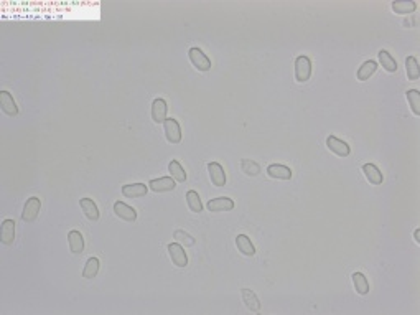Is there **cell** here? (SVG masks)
<instances>
[{
  "mask_svg": "<svg viewBox=\"0 0 420 315\" xmlns=\"http://www.w3.org/2000/svg\"><path fill=\"white\" fill-rule=\"evenodd\" d=\"M163 129H165V137L170 144H180L181 142V129L180 124L175 121V119H166L163 122Z\"/></svg>",
  "mask_w": 420,
  "mask_h": 315,
  "instance_id": "cell-5",
  "label": "cell"
},
{
  "mask_svg": "<svg viewBox=\"0 0 420 315\" xmlns=\"http://www.w3.org/2000/svg\"><path fill=\"white\" fill-rule=\"evenodd\" d=\"M312 76V61L308 57L302 55L295 60V80L298 83H306Z\"/></svg>",
  "mask_w": 420,
  "mask_h": 315,
  "instance_id": "cell-1",
  "label": "cell"
},
{
  "mask_svg": "<svg viewBox=\"0 0 420 315\" xmlns=\"http://www.w3.org/2000/svg\"><path fill=\"white\" fill-rule=\"evenodd\" d=\"M0 108H2V111L7 116L10 117L18 116V106L9 91H0Z\"/></svg>",
  "mask_w": 420,
  "mask_h": 315,
  "instance_id": "cell-6",
  "label": "cell"
},
{
  "mask_svg": "<svg viewBox=\"0 0 420 315\" xmlns=\"http://www.w3.org/2000/svg\"><path fill=\"white\" fill-rule=\"evenodd\" d=\"M168 172H170L172 178L175 181H180V183H183L186 180V172L183 170V167L180 165L178 160H172L170 164H168Z\"/></svg>",
  "mask_w": 420,
  "mask_h": 315,
  "instance_id": "cell-27",
  "label": "cell"
},
{
  "mask_svg": "<svg viewBox=\"0 0 420 315\" xmlns=\"http://www.w3.org/2000/svg\"><path fill=\"white\" fill-rule=\"evenodd\" d=\"M166 111H168V106H166L165 99H162V97L153 99V102H152V121L155 124H163L166 121Z\"/></svg>",
  "mask_w": 420,
  "mask_h": 315,
  "instance_id": "cell-9",
  "label": "cell"
},
{
  "mask_svg": "<svg viewBox=\"0 0 420 315\" xmlns=\"http://www.w3.org/2000/svg\"><path fill=\"white\" fill-rule=\"evenodd\" d=\"M99 259L97 257H89L86 261V266L82 269V277L84 279H94L99 272Z\"/></svg>",
  "mask_w": 420,
  "mask_h": 315,
  "instance_id": "cell-25",
  "label": "cell"
},
{
  "mask_svg": "<svg viewBox=\"0 0 420 315\" xmlns=\"http://www.w3.org/2000/svg\"><path fill=\"white\" fill-rule=\"evenodd\" d=\"M267 173H269V177L277 178V180H290L292 178V170L289 169V167L280 165V164L269 165Z\"/></svg>",
  "mask_w": 420,
  "mask_h": 315,
  "instance_id": "cell-18",
  "label": "cell"
},
{
  "mask_svg": "<svg viewBox=\"0 0 420 315\" xmlns=\"http://www.w3.org/2000/svg\"><path fill=\"white\" fill-rule=\"evenodd\" d=\"M418 236H420V229H415V231H414V240H415L417 244L420 243V238H418Z\"/></svg>",
  "mask_w": 420,
  "mask_h": 315,
  "instance_id": "cell-32",
  "label": "cell"
},
{
  "mask_svg": "<svg viewBox=\"0 0 420 315\" xmlns=\"http://www.w3.org/2000/svg\"><path fill=\"white\" fill-rule=\"evenodd\" d=\"M168 254H170V259L172 262L177 266V268H186L188 266V257H186V253L181 244L178 243H172L168 244Z\"/></svg>",
  "mask_w": 420,
  "mask_h": 315,
  "instance_id": "cell-4",
  "label": "cell"
},
{
  "mask_svg": "<svg viewBox=\"0 0 420 315\" xmlns=\"http://www.w3.org/2000/svg\"><path fill=\"white\" fill-rule=\"evenodd\" d=\"M241 294H242L244 304H246V307H247L250 312H259V310H261V302H259V299H257V296L254 294V291L242 289Z\"/></svg>",
  "mask_w": 420,
  "mask_h": 315,
  "instance_id": "cell-22",
  "label": "cell"
},
{
  "mask_svg": "<svg viewBox=\"0 0 420 315\" xmlns=\"http://www.w3.org/2000/svg\"><path fill=\"white\" fill-rule=\"evenodd\" d=\"M326 145H328V149H330L333 153H336L338 157H348L349 153H351V149H349V145H348L345 141H341V139L334 137V136H328V139H326Z\"/></svg>",
  "mask_w": 420,
  "mask_h": 315,
  "instance_id": "cell-7",
  "label": "cell"
},
{
  "mask_svg": "<svg viewBox=\"0 0 420 315\" xmlns=\"http://www.w3.org/2000/svg\"><path fill=\"white\" fill-rule=\"evenodd\" d=\"M392 10L399 15H410L417 10V4L412 0H399V2H392Z\"/></svg>",
  "mask_w": 420,
  "mask_h": 315,
  "instance_id": "cell-19",
  "label": "cell"
},
{
  "mask_svg": "<svg viewBox=\"0 0 420 315\" xmlns=\"http://www.w3.org/2000/svg\"><path fill=\"white\" fill-rule=\"evenodd\" d=\"M208 172H209V178H211V183L214 187L226 185V173H224V169L221 167V164H218V162L208 164Z\"/></svg>",
  "mask_w": 420,
  "mask_h": 315,
  "instance_id": "cell-10",
  "label": "cell"
},
{
  "mask_svg": "<svg viewBox=\"0 0 420 315\" xmlns=\"http://www.w3.org/2000/svg\"><path fill=\"white\" fill-rule=\"evenodd\" d=\"M175 240L185 243L186 246H193V244H194V240H193L190 234H186L185 231H175Z\"/></svg>",
  "mask_w": 420,
  "mask_h": 315,
  "instance_id": "cell-31",
  "label": "cell"
},
{
  "mask_svg": "<svg viewBox=\"0 0 420 315\" xmlns=\"http://www.w3.org/2000/svg\"><path fill=\"white\" fill-rule=\"evenodd\" d=\"M241 167H242V172L246 175H250V177H256L261 172V167H259L254 160H249V159H244L241 162Z\"/></svg>",
  "mask_w": 420,
  "mask_h": 315,
  "instance_id": "cell-30",
  "label": "cell"
},
{
  "mask_svg": "<svg viewBox=\"0 0 420 315\" xmlns=\"http://www.w3.org/2000/svg\"><path fill=\"white\" fill-rule=\"evenodd\" d=\"M40 209H41L40 198H37V197L28 198L26 203H25V206H23V212H22V220L25 223H33L35 220L38 218Z\"/></svg>",
  "mask_w": 420,
  "mask_h": 315,
  "instance_id": "cell-3",
  "label": "cell"
},
{
  "mask_svg": "<svg viewBox=\"0 0 420 315\" xmlns=\"http://www.w3.org/2000/svg\"><path fill=\"white\" fill-rule=\"evenodd\" d=\"M79 205H81V209L84 212V216L89 220V221H97L99 220V209H97L96 203L89 198H81L79 200Z\"/></svg>",
  "mask_w": 420,
  "mask_h": 315,
  "instance_id": "cell-17",
  "label": "cell"
},
{
  "mask_svg": "<svg viewBox=\"0 0 420 315\" xmlns=\"http://www.w3.org/2000/svg\"><path fill=\"white\" fill-rule=\"evenodd\" d=\"M405 97H407V101L410 102V109L414 116H420V93L417 89H409L407 93H405Z\"/></svg>",
  "mask_w": 420,
  "mask_h": 315,
  "instance_id": "cell-29",
  "label": "cell"
},
{
  "mask_svg": "<svg viewBox=\"0 0 420 315\" xmlns=\"http://www.w3.org/2000/svg\"><path fill=\"white\" fill-rule=\"evenodd\" d=\"M114 213L121 220L129 221V223L137 220V212L132 206H129L127 203H124V201H116L114 203Z\"/></svg>",
  "mask_w": 420,
  "mask_h": 315,
  "instance_id": "cell-11",
  "label": "cell"
},
{
  "mask_svg": "<svg viewBox=\"0 0 420 315\" xmlns=\"http://www.w3.org/2000/svg\"><path fill=\"white\" fill-rule=\"evenodd\" d=\"M186 203H188V208H190L193 213H201L203 212L201 198H200V195L196 193L194 190H190V192L186 193Z\"/></svg>",
  "mask_w": 420,
  "mask_h": 315,
  "instance_id": "cell-28",
  "label": "cell"
},
{
  "mask_svg": "<svg viewBox=\"0 0 420 315\" xmlns=\"http://www.w3.org/2000/svg\"><path fill=\"white\" fill-rule=\"evenodd\" d=\"M208 209L213 213H221V212H231L234 209V201L228 198V197H221V198H213L208 201Z\"/></svg>",
  "mask_w": 420,
  "mask_h": 315,
  "instance_id": "cell-13",
  "label": "cell"
},
{
  "mask_svg": "<svg viewBox=\"0 0 420 315\" xmlns=\"http://www.w3.org/2000/svg\"><path fill=\"white\" fill-rule=\"evenodd\" d=\"M188 57H190L191 65L198 69V71H209V69H211V61H209V58L200 48H190Z\"/></svg>",
  "mask_w": 420,
  "mask_h": 315,
  "instance_id": "cell-2",
  "label": "cell"
},
{
  "mask_svg": "<svg viewBox=\"0 0 420 315\" xmlns=\"http://www.w3.org/2000/svg\"><path fill=\"white\" fill-rule=\"evenodd\" d=\"M376 69H377V63L373 61V60H369V61H364L362 65L359 66L358 69V80L359 81H368L371 76H373L376 73Z\"/></svg>",
  "mask_w": 420,
  "mask_h": 315,
  "instance_id": "cell-23",
  "label": "cell"
},
{
  "mask_svg": "<svg viewBox=\"0 0 420 315\" xmlns=\"http://www.w3.org/2000/svg\"><path fill=\"white\" fill-rule=\"evenodd\" d=\"M362 173H364V177H366V180L369 181L371 185H381L382 180H384L381 170L377 169L374 164H364L362 165Z\"/></svg>",
  "mask_w": 420,
  "mask_h": 315,
  "instance_id": "cell-14",
  "label": "cell"
},
{
  "mask_svg": "<svg viewBox=\"0 0 420 315\" xmlns=\"http://www.w3.org/2000/svg\"><path fill=\"white\" fill-rule=\"evenodd\" d=\"M236 246L237 249L241 251V253L244 256H254L256 254V248H254V244H252V241L249 240V238L246 234H237L236 238Z\"/></svg>",
  "mask_w": 420,
  "mask_h": 315,
  "instance_id": "cell-20",
  "label": "cell"
},
{
  "mask_svg": "<svg viewBox=\"0 0 420 315\" xmlns=\"http://www.w3.org/2000/svg\"><path fill=\"white\" fill-rule=\"evenodd\" d=\"M0 241L5 246H9L15 241V221L13 220H4L0 226Z\"/></svg>",
  "mask_w": 420,
  "mask_h": 315,
  "instance_id": "cell-12",
  "label": "cell"
},
{
  "mask_svg": "<svg viewBox=\"0 0 420 315\" xmlns=\"http://www.w3.org/2000/svg\"><path fill=\"white\" fill-rule=\"evenodd\" d=\"M149 187L144 183H130L122 187V195L125 198H142L147 195Z\"/></svg>",
  "mask_w": 420,
  "mask_h": 315,
  "instance_id": "cell-15",
  "label": "cell"
},
{
  "mask_svg": "<svg viewBox=\"0 0 420 315\" xmlns=\"http://www.w3.org/2000/svg\"><path fill=\"white\" fill-rule=\"evenodd\" d=\"M351 281H353V285H354V291L359 294V296H366L369 292V282L366 276L362 274V272H354L351 276Z\"/></svg>",
  "mask_w": 420,
  "mask_h": 315,
  "instance_id": "cell-21",
  "label": "cell"
},
{
  "mask_svg": "<svg viewBox=\"0 0 420 315\" xmlns=\"http://www.w3.org/2000/svg\"><path fill=\"white\" fill-rule=\"evenodd\" d=\"M377 55H379L381 66H382L384 69H386L387 73H396V71H397V61L394 60V57H392V55H390L389 51L381 50Z\"/></svg>",
  "mask_w": 420,
  "mask_h": 315,
  "instance_id": "cell-24",
  "label": "cell"
},
{
  "mask_svg": "<svg viewBox=\"0 0 420 315\" xmlns=\"http://www.w3.org/2000/svg\"><path fill=\"white\" fill-rule=\"evenodd\" d=\"M405 73H407V78L410 81L418 80L420 68H418V63H417L415 57H407V58H405Z\"/></svg>",
  "mask_w": 420,
  "mask_h": 315,
  "instance_id": "cell-26",
  "label": "cell"
},
{
  "mask_svg": "<svg viewBox=\"0 0 420 315\" xmlns=\"http://www.w3.org/2000/svg\"><path fill=\"white\" fill-rule=\"evenodd\" d=\"M68 244H69V249H71L73 254H81L84 251V238L79 231H69L68 233Z\"/></svg>",
  "mask_w": 420,
  "mask_h": 315,
  "instance_id": "cell-16",
  "label": "cell"
},
{
  "mask_svg": "<svg viewBox=\"0 0 420 315\" xmlns=\"http://www.w3.org/2000/svg\"><path fill=\"white\" fill-rule=\"evenodd\" d=\"M175 180L172 177H160V178H153L149 181V188L155 193H165V192H172L175 190Z\"/></svg>",
  "mask_w": 420,
  "mask_h": 315,
  "instance_id": "cell-8",
  "label": "cell"
}]
</instances>
